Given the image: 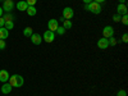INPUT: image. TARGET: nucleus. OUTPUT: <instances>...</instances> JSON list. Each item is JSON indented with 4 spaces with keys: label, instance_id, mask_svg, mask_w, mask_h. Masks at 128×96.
Wrapping results in <instances>:
<instances>
[{
    "label": "nucleus",
    "instance_id": "nucleus-32",
    "mask_svg": "<svg viewBox=\"0 0 128 96\" xmlns=\"http://www.w3.org/2000/svg\"><path fill=\"white\" fill-rule=\"evenodd\" d=\"M119 4H126V0H119Z\"/></svg>",
    "mask_w": 128,
    "mask_h": 96
},
{
    "label": "nucleus",
    "instance_id": "nucleus-22",
    "mask_svg": "<svg viewBox=\"0 0 128 96\" xmlns=\"http://www.w3.org/2000/svg\"><path fill=\"white\" fill-rule=\"evenodd\" d=\"M108 41H109V46H114V45H116V40L114 38V36H113V37H109Z\"/></svg>",
    "mask_w": 128,
    "mask_h": 96
},
{
    "label": "nucleus",
    "instance_id": "nucleus-25",
    "mask_svg": "<svg viewBox=\"0 0 128 96\" xmlns=\"http://www.w3.org/2000/svg\"><path fill=\"white\" fill-rule=\"evenodd\" d=\"M116 96H127L126 90H119L118 92H116Z\"/></svg>",
    "mask_w": 128,
    "mask_h": 96
},
{
    "label": "nucleus",
    "instance_id": "nucleus-7",
    "mask_svg": "<svg viewBox=\"0 0 128 96\" xmlns=\"http://www.w3.org/2000/svg\"><path fill=\"white\" fill-rule=\"evenodd\" d=\"M58 27H59V23H58V20H56L55 18H51L49 22H48V28H49V31L55 32Z\"/></svg>",
    "mask_w": 128,
    "mask_h": 96
},
{
    "label": "nucleus",
    "instance_id": "nucleus-4",
    "mask_svg": "<svg viewBox=\"0 0 128 96\" xmlns=\"http://www.w3.org/2000/svg\"><path fill=\"white\" fill-rule=\"evenodd\" d=\"M73 16H74V10H73L70 6H66V8L63 9L62 17H63L64 19H68V20H70V18H73Z\"/></svg>",
    "mask_w": 128,
    "mask_h": 96
},
{
    "label": "nucleus",
    "instance_id": "nucleus-2",
    "mask_svg": "<svg viewBox=\"0 0 128 96\" xmlns=\"http://www.w3.org/2000/svg\"><path fill=\"white\" fill-rule=\"evenodd\" d=\"M84 10L91 12L94 14H100L101 13V4L96 3V2H91L88 4H84Z\"/></svg>",
    "mask_w": 128,
    "mask_h": 96
},
{
    "label": "nucleus",
    "instance_id": "nucleus-28",
    "mask_svg": "<svg viewBox=\"0 0 128 96\" xmlns=\"http://www.w3.org/2000/svg\"><path fill=\"white\" fill-rule=\"evenodd\" d=\"M4 24H5V20H4V18H3V17H0V28L4 27Z\"/></svg>",
    "mask_w": 128,
    "mask_h": 96
},
{
    "label": "nucleus",
    "instance_id": "nucleus-17",
    "mask_svg": "<svg viewBox=\"0 0 128 96\" xmlns=\"http://www.w3.org/2000/svg\"><path fill=\"white\" fill-rule=\"evenodd\" d=\"M4 28H6L8 31H9V30H12V28H14V22H13V20H8V22H5Z\"/></svg>",
    "mask_w": 128,
    "mask_h": 96
},
{
    "label": "nucleus",
    "instance_id": "nucleus-27",
    "mask_svg": "<svg viewBox=\"0 0 128 96\" xmlns=\"http://www.w3.org/2000/svg\"><path fill=\"white\" fill-rule=\"evenodd\" d=\"M26 3H27L28 5H35V4L37 3V0H26Z\"/></svg>",
    "mask_w": 128,
    "mask_h": 96
},
{
    "label": "nucleus",
    "instance_id": "nucleus-5",
    "mask_svg": "<svg viewBox=\"0 0 128 96\" xmlns=\"http://www.w3.org/2000/svg\"><path fill=\"white\" fill-rule=\"evenodd\" d=\"M14 6H16V4L13 3V0H5L2 8H3V10H5L6 13H10L14 9Z\"/></svg>",
    "mask_w": 128,
    "mask_h": 96
},
{
    "label": "nucleus",
    "instance_id": "nucleus-19",
    "mask_svg": "<svg viewBox=\"0 0 128 96\" xmlns=\"http://www.w3.org/2000/svg\"><path fill=\"white\" fill-rule=\"evenodd\" d=\"M66 31H67V30L64 28L63 26H59V27L56 28V31H55V32H56V34H58L59 36H62V35H64V34H66Z\"/></svg>",
    "mask_w": 128,
    "mask_h": 96
},
{
    "label": "nucleus",
    "instance_id": "nucleus-16",
    "mask_svg": "<svg viewBox=\"0 0 128 96\" xmlns=\"http://www.w3.org/2000/svg\"><path fill=\"white\" fill-rule=\"evenodd\" d=\"M32 34H34V28H32V27H26V28L23 30V35H24L26 37H31Z\"/></svg>",
    "mask_w": 128,
    "mask_h": 96
},
{
    "label": "nucleus",
    "instance_id": "nucleus-15",
    "mask_svg": "<svg viewBox=\"0 0 128 96\" xmlns=\"http://www.w3.org/2000/svg\"><path fill=\"white\" fill-rule=\"evenodd\" d=\"M8 37H9V31H8L6 28L2 27V28H0V38L5 40V38H8Z\"/></svg>",
    "mask_w": 128,
    "mask_h": 96
},
{
    "label": "nucleus",
    "instance_id": "nucleus-14",
    "mask_svg": "<svg viewBox=\"0 0 128 96\" xmlns=\"http://www.w3.org/2000/svg\"><path fill=\"white\" fill-rule=\"evenodd\" d=\"M26 12H27V14H28V16L35 17V16L37 14V9L35 8V5H28V8L26 9Z\"/></svg>",
    "mask_w": 128,
    "mask_h": 96
},
{
    "label": "nucleus",
    "instance_id": "nucleus-9",
    "mask_svg": "<svg viewBox=\"0 0 128 96\" xmlns=\"http://www.w3.org/2000/svg\"><path fill=\"white\" fill-rule=\"evenodd\" d=\"M9 78H10V74L8 73V70H5V69H2V70H0V82H2V83H5V82L9 81Z\"/></svg>",
    "mask_w": 128,
    "mask_h": 96
},
{
    "label": "nucleus",
    "instance_id": "nucleus-1",
    "mask_svg": "<svg viewBox=\"0 0 128 96\" xmlns=\"http://www.w3.org/2000/svg\"><path fill=\"white\" fill-rule=\"evenodd\" d=\"M9 83H10V86L12 87H22L23 86V83H24V80H23V77L22 76H19V74H13V76H10V78H9V81H8Z\"/></svg>",
    "mask_w": 128,
    "mask_h": 96
},
{
    "label": "nucleus",
    "instance_id": "nucleus-12",
    "mask_svg": "<svg viewBox=\"0 0 128 96\" xmlns=\"http://www.w3.org/2000/svg\"><path fill=\"white\" fill-rule=\"evenodd\" d=\"M98 46H99L100 49H108V48H109V41H108V38H105V37L100 38V40L98 41Z\"/></svg>",
    "mask_w": 128,
    "mask_h": 96
},
{
    "label": "nucleus",
    "instance_id": "nucleus-21",
    "mask_svg": "<svg viewBox=\"0 0 128 96\" xmlns=\"http://www.w3.org/2000/svg\"><path fill=\"white\" fill-rule=\"evenodd\" d=\"M120 22H122L124 26H127V24H128V16H127V14L122 16V18H120Z\"/></svg>",
    "mask_w": 128,
    "mask_h": 96
},
{
    "label": "nucleus",
    "instance_id": "nucleus-3",
    "mask_svg": "<svg viewBox=\"0 0 128 96\" xmlns=\"http://www.w3.org/2000/svg\"><path fill=\"white\" fill-rule=\"evenodd\" d=\"M55 40V32H52V31H45L44 32V35H42V41H45L48 42V44H50V42H52Z\"/></svg>",
    "mask_w": 128,
    "mask_h": 96
},
{
    "label": "nucleus",
    "instance_id": "nucleus-10",
    "mask_svg": "<svg viewBox=\"0 0 128 96\" xmlns=\"http://www.w3.org/2000/svg\"><path fill=\"white\" fill-rule=\"evenodd\" d=\"M127 12H128V9H127L126 4H118V6H116V14L124 16V14H127Z\"/></svg>",
    "mask_w": 128,
    "mask_h": 96
},
{
    "label": "nucleus",
    "instance_id": "nucleus-30",
    "mask_svg": "<svg viewBox=\"0 0 128 96\" xmlns=\"http://www.w3.org/2000/svg\"><path fill=\"white\" fill-rule=\"evenodd\" d=\"M94 2H96V3H99V4H101V3L106 2V0H94Z\"/></svg>",
    "mask_w": 128,
    "mask_h": 96
},
{
    "label": "nucleus",
    "instance_id": "nucleus-18",
    "mask_svg": "<svg viewBox=\"0 0 128 96\" xmlns=\"http://www.w3.org/2000/svg\"><path fill=\"white\" fill-rule=\"evenodd\" d=\"M3 18H4L5 22H8V20H13V19H14V16H13L12 13H5V14L3 16Z\"/></svg>",
    "mask_w": 128,
    "mask_h": 96
},
{
    "label": "nucleus",
    "instance_id": "nucleus-6",
    "mask_svg": "<svg viewBox=\"0 0 128 96\" xmlns=\"http://www.w3.org/2000/svg\"><path fill=\"white\" fill-rule=\"evenodd\" d=\"M102 36L105 38H109V37H113L114 36V28L112 26H105L104 30H102Z\"/></svg>",
    "mask_w": 128,
    "mask_h": 96
},
{
    "label": "nucleus",
    "instance_id": "nucleus-13",
    "mask_svg": "<svg viewBox=\"0 0 128 96\" xmlns=\"http://www.w3.org/2000/svg\"><path fill=\"white\" fill-rule=\"evenodd\" d=\"M12 86H10V83L9 82H5V83H3V86H2V92L4 94V95H8V94H10L12 92Z\"/></svg>",
    "mask_w": 128,
    "mask_h": 96
},
{
    "label": "nucleus",
    "instance_id": "nucleus-8",
    "mask_svg": "<svg viewBox=\"0 0 128 96\" xmlns=\"http://www.w3.org/2000/svg\"><path fill=\"white\" fill-rule=\"evenodd\" d=\"M30 38H31V41H32V44H34V45H40L42 42V36L38 35V34H32Z\"/></svg>",
    "mask_w": 128,
    "mask_h": 96
},
{
    "label": "nucleus",
    "instance_id": "nucleus-23",
    "mask_svg": "<svg viewBox=\"0 0 128 96\" xmlns=\"http://www.w3.org/2000/svg\"><path fill=\"white\" fill-rule=\"evenodd\" d=\"M120 18H122V16H119V14H114L113 16V20H114V22H116V23L120 22Z\"/></svg>",
    "mask_w": 128,
    "mask_h": 96
},
{
    "label": "nucleus",
    "instance_id": "nucleus-20",
    "mask_svg": "<svg viewBox=\"0 0 128 96\" xmlns=\"http://www.w3.org/2000/svg\"><path fill=\"white\" fill-rule=\"evenodd\" d=\"M63 27L66 28V30H69V28H72V22L70 20H68V19H66L63 22Z\"/></svg>",
    "mask_w": 128,
    "mask_h": 96
},
{
    "label": "nucleus",
    "instance_id": "nucleus-31",
    "mask_svg": "<svg viewBox=\"0 0 128 96\" xmlns=\"http://www.w3.org/2000/svg\"><path fill=\"white\" fill-rule=\"evenodd\" d=\"M3 12H4V10H3V8L0 6V17H3Z\"/></svg>",
    "mask_w": 128,
    "mask_h": 96
},
{
    "label": "nucleus",
    "instance_id": "nucleus-26",
    "mask_svg": "<svg viewBox=\"0 0 128 96\" xmlns=\"http://www.w3.org/2000/svg\"><path fill=\"white\" fill-rule=\"evenodd\" d=\"M122 41L126 42V44L128 42V34H127V32H126V34H123V36H122Z\"/></svg>",
    "mask_w": 128,
    "mask_h": 96
},
{
    "label": "nucleus",
    "instance_id": "nucleus-34",
    "mask_svg": "<svg viewBox=\"0 0 128 96\" xmlns=\"http://www.w3.org/2000/svg\"><path fill=\"white\" fill-rule=\"evenodd\" d=\"M3 2H5V0H3Z\"/></svg>",
    "mask_w": 128,
    "mask_h": 96
},
{
    "label": "nucleus",
    "instance_id": "nucleus-29",
    "mask_svg": "<svg viewBox=\"0 0 128 96\" xmlns=\"http://www.w3.org/2000/svg\"><path fill=\"white\" fill-rule=\"evenodd\" d=\"M82 2H83L84 4H88V3H91V2H94V0H82Z\"/></svg>",
    "mask_w": 128,
    "mask_h": 96
},
{
    "label": "nucleus",
    "instance_id": "nucleus-11",
    "mask_svg": "<svg viewBox=\"0 0 128 96\" xmlns=\"http://www.w3.org/2000/svg\"><path fill=\"white\" fill-rule=\"evenodd\" d=\"M16 8L19 10V12H26V9L28 8V4L26 3V0H20V2L17 3Z\"/></svg>",
    "mask_w": 128,
    "mask_h": 96
},
{
    "label": "nucleus",
    "instance_id": "nucleus-24",
    "mask_svg": "<svg viewBox=\"0 0 128 96\" xmlns=\"http://www.w3.org/2000/svg\"><path fill=\"white\" fill-rule=\"evenodd\" d=\"M6 48V44H5V40H2L0 38V50H4Z\"/></svg>",
    "mask_w": 128,
    "mask_h": 96
},
{
    "label": "nucleus",
    "instance_id": "nucleus-33",
    "mask_svg": "<svg viewBox=\"0 0 128 96\" xmlns=\"http://www.w3.org/2000/svg\"><path fill=\"white\" fill-rule=\"evenodd\" d=\"M0 2H3V0H0Z\"/></svg>",
    "mask_w": 128,
    "mask_h": 96
}]
</instances>
